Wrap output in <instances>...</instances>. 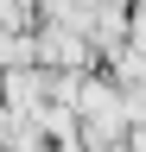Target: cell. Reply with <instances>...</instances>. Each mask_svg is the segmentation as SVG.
<instances>
[{"label":"cell","instance_id":"obj_1","mask_svg":"<svg viewBox=\"0 0 146 152\" xmlns=\"http://www.w3.org/2000/svg\"><path fill=\"white\" fill-rule=\"evenodd\" d=\"M32 38H38V70H83L89 51H95L76 26H64V19H51V26L32 32Z\"/></svg>","mask_w":146,"mask_h":152}]
</instances>
